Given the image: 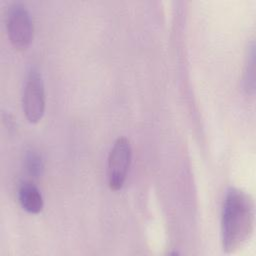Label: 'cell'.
Here are the masks:
<instances>
[{
    "label": "cell",
    "instance_id": "obj_7",
    "mask_svg": "<svg viewBox=\"0 0 256 256\" xmlns=\"http://www.w3.org/2000/svg\"><path fill=\"white\" fill-rule=\"evenodd\" d=\"M26 162H27V170L30 172L32 175H39L40 171L43 167L41 158L39 155L36 153L29 152L27 157H26Z\"/></svg>",
    "mask_w": 256,
    "mask_h": 256
},
{
    "label": "cell",
    "instance_id": "obj_1",
    "mask_svg": "<svg viewBox=\"0 0 256 256\" xmlns=\"http://www.w3.org/2000/svg\"><path fill=\"white\" fill-rule=\"evenodd\" d=\"M255 226L253 198L245 191L229 187L221 210V243L225 253L240 249L252 237Z\"/></svg>",
    "mask_w": 256,
    "mask_h": 256
},
{
    "label": "cell",
    "instance_id": "obj_3",
    "mask_svg": "<svg viewBox=\"0 0 256 256\" xmlns=\"http://www.w3.org/2000/svg\"><path fill=\"white\" fill-rule=\"evenodd\" d=\"M132 160V147L126 137H119L113 143L107 163L108 185L111 190H120L126 181Z\"/></svg>",
    "mask_w": 256,
    "mask_h": 256
},
{
    "label": "cell",
    "instance_id": "obj_4",
    "mask_svg": "<svg viewBox=\"0 0 256 256\" xmlns=\"http://www.w3.org/2000/svg\"><path fill=\"white\" fill-rule=\"evenodd\" d=\"M45 89L42 75L36 68H31L24 85L22 108L26 119L30 123L39 122L45 112Z\"/></svg>",
    "mask_w": 256,
    "mask_h": 256
},
{
    "label": "cell",
    "instance_id": "obj_5",
    "mask_svg": "<svg viewBox=\"0 0 256 256\" xmlns=\"http://www.w3.org/2000/svg\"><path fill=\"white\" fill-rule=\"evenodd\" d=\"M18 199L22 208L31 214L39 213L43 208V197L40 190L31 182H24L18 190Z\"/></svg>",
    "mask_w": 256,
    "mask_h": 256
},
{
    "label": "cell",
    "instance_id": "obj_6",
    "mask_svg": "<svg viewBox=\"0 0 256 256\" xmlns=\"http://www.w3.org/2000/svg\"><path fill=\"white\" fill-rule=\"evenodd\" d=\"M242 80L246 93L253 95L255 92V42L253 39L247 46Z\"/></svg>",
    "mask_w": 256,
    "mask_h": 256
},
{
    "label": "cell",
    "instance_id": "obj_2",
    "mask_svg": "<svg viewBox=\"0 0 256 256\" xmlns=\"http://www.w3.org/2000/svg\"><path fill=\"white\" fill-rule=\"evenodd\" d=\"M6 27L13 47L17 50H25L33 37V22L24 3L14 2L8 7Z\"/></svg>",
    "mask_w": 256,
    "mask_h": 256
}]
</instances>
